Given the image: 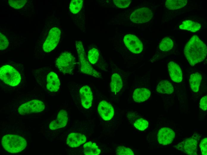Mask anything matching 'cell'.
I'll list each match as a JSON object with an SVG mask.
<instances>
[{"instance_id": "1", "label": "cell", "mask_w": 207, "mask_h": 155, "mask_svg": "<svg viewBox=\"0 0 207 155\" xmlns=\"http://www.w3.org/2000/svg\"><path fill=\"white\" fill-rule=\"evenodd\" d=\"M184 52L190 65L193 66L205 59L207 47L197 36L194 35L186 44Z\"/></svg>"}, {"instance_id": "2", "label": "cell", "mask_w": 207, "mask_h": 155, "mask_svg": "<svg viewBox=\"0 0 207 155\" xmlns=\"http://www.w3.org/2000/svg\"><path fill=\"white\" fill-rule=\"evenodd\" d=\"M1 144L4 149L11 153H16L23 150L26 147L25 139L19 136L8 134L4 136L1 139Z\"/></svg>"}, {"instance_id": "3", "label": "cell", "mask_w": 207, "mask_h": 155, "mask_svg": "<svg viewBox=\"0 0 207 155\" xmlns=\"http://www.w3.org/2000/svg\"><path fill=\"white\" fill-rule=\"evenodd\" d=\"M76 46L81 72L84 74L95 77H100L101 76V73L95 70L91 66L87 59L84 48L81 41H76Z\"/></svg>"}, {"instance_id": "4", "label": "cell", "mask_w": 207, "mask_h": 155, "mask_svg": "<svg viewBox=\"0 0 207 155\" xmlns=\"http://www.w3.org/2000/svg\"><path fill=\"white\" fill-rule=\"evenodd\" d=\"M1 80L6 84L15 86L21 82V77L20 74L15 68L9 65H5L0 69Z\"/></svg>"}, {"instance_id": "5", "label": "cell", "mask_w": 207, "mask_h": 155, "mask_svg": "<svg viewBox=\"0 0 207 155\" xmlns=\"http://www.w3.org/2000/svg\"><path fill=\"white\" fill-rule=\"evenodd\" d=\"M75 63V58L71 53L65 52L57 58L56 65L61 72L64 74H71L73 72Z\"/></svg>"}, {"instance_id": "6", "label": "cell", "mask_w": 207, "mask_h": 155, "mask_svg": "<svg viewBox=\"0 0 207 155\" xmlns=\"http://www.w3.org/2000/svg\"><path fill=\"white\" fill-rule=\"evenodd\" d=\"M200 136L199 134H194L174 146L175 148L188 155H197L198 143Z\"/></svg>"}, {"instance_id": "7", "label": "cell", "mask_w": 207, "mask_h": 155, "mask_svg": "<svg viewBox=\"0 0 207 155\" xmlns=\"http://www.w3.org/2000/svg\"><path fill=\"white\" fill-rule=\"evenodd\" d=\"M45 105L41 101L33 100L24 103L18 108V111L20 115L40 112L45 108Z\"/></svg>"}, {"instance_id": "8", "label": "cell", "mask_w": 207, "mask_h": 155, "mask_svg": "<svg viewBox=\"0 0 207 155\" xmlns=\"http://www.w3.org/2000/svg\"><path fill=\"white\" fill-rule=\"evenodd\" d=\"M61 33L60 30L56 27L50 30L43 46V49L45 52H50L56 47L59 41Z\"/></svg>"}, {"instance_id": "9", "label": "cell", "mask_w": 207, "mask_h": 155, "mask_svg": "<svg viewBox=\"0 0 207 155\" xmlns=\"http://www.w3.org/2000/svg\"><path fill=\"white\" fill-rule=\"evenodd\" d=\"M153 13L152 11L147 7L137 9L133 12L130 16V20L136 23H143L151 19Z\"/></svg>"}, {"instance_id": "10", "label": "cell", "mask_w": 207, "mask_h": 155, "mask_svg": "<svg viewBox=\"0 0 207 155\" xmlns=\"http://www.w3.org/2000/svg\"><path fill=\"white\" fill-rule=\"evenodd\" d=\"M123 40L126 46L132 52L137 54L142 51V44L136 36L132 34H127L124 36Z\"/></svg>"}, {"instance_id": "11", "label": "cell", "mask_w": 207, "mask_h": 155, "mask_svg": "<svg viewBox=\"0 0 207 155\" xmlns=\"http://www.w3.org/2000/svg\"><path fill=\"white\" fill-rule=\"evenodd\" d=\"M175 133L171 128L167 127L161 128L157 135L158 142L162 145H167L172 143L175 137Z\"/></svg>"}, {"instance_id": "12", "label": "cell", "mask_w": 207, "mask_h": 155, "mask_svg": "<svg viewBox=\"0 0 207 155\" xmlns=\"http://www.w3.org/2000/svg\"><path fill=\"white\" fill-rule=\"evenodd\" d=\"M79 94L82 106L86 109L92 106L93 97L90 87L87 85L82 86L79 90Z\"/></svg>"}, {"instance_id": "13", "label": "cell", "mask_w": 207, "mask_h": 155, "mask_svg": "<svg viewBox=\"0 0 207 155\" xmlns=\"http://www.w3.org/2000/svg\"><path fill=\"white\" fill-rule=\"evenodd\" d=\"M98 111L101 117L106 121L111 119L114 114V110L112 106L105 100H102L99 103Z\"/></svg>"}, {"instance_id": "14", "label": "cell", "mask_w": 207, "mask_h": 155, "mask_svg": "<svg viewBox=\"0 0 207 155\" xmlns=\"http://www.w3.org/2000/svg\"><path fill=\"white\" fill-rule=\"evenodd\" d=\"M68 120V114L66 111L62 109L59 112L56 119L50 124L49 128L54 130L63 128L66 125Z\"/></svg>"}, {"instance_id": "15", "label": "cell", "mask_w": 207, "mask_h": 155, "mask_svg": "<svg viewBox=\"0 0 207 155\" xmlns=\"http://www.w3.org/2000/svg\"><path fill=\"white\" fill-rule=\"evenodd\" d=\"M87 138L84 134L80 133H71L69 134L66 141L67 144L71 148H76L84 143Z\"/></svg>"}, {"instance_id": "16", "label": "cell", "mask_w": 207, "mask_h": 155, "mask_svg": "<svg viewBox=\"0 0 207 155\" xmlns=\"http://www.w3.org/2000/svg\"><path fill=\"white\" fill-rule=\"evenodd\" d=\"M46 87L51 92L58 91L60 86V82L57 75L54 72H50L46 77Z\"/></svg>"}, {"instance_id": "17", "label": "cell", "mask_w": 207, "mask_h": 155, "mask_svg": "<svg viewBox=\"0 0 207 155\" xmlns=\"http://www.w3.org/2000/svg\"><path fill=\"white\" fill-rule=\"evenodd\" d=\"M168 67L172 80L176 83L181 82L183 79L182 73L179 66L175 62L171 61L168 63Z\"/></svg>"}, {"instance_id": "18", "label": "cell", "mask_w": 207, "mask_h": 155, "mask_svg": "<svg viewBox=\"0 0 207 155\" xmlns=\"http://www.w3.org/2000/svg\"><path fill=\"white\" fill-rule=\"evenodd\" d=\"M150 95L151 92L148 89L143 88H138L134 91L133 98L136 102L140 103L147 100Z\"/></svg>"}, {"instance_id": "19", "label": "cell", "mask_w": 207, "mask_h": 155, "mask_svg": "<svg viewBox=\"0 0 207 155\" xmlns=\"http://www.w3.org/2000/svg\"><path fill=\"white\" fill-rule=\"evenodd\" d=\"M123 81L121 77L117 73L113 74L111 78L110 88L111 91L117 93L120 91L123 86Z\"/></svg>"}, {"instance_id": "20", "label": "cell", "mask_w": 207, "mask_h": 155, "mask_svg": "<svg viewBox=\"0 0 207 155\" xmlns=\"http://www.w3.org/2000/svg\"><path fill=\"white\" fill-rule=\"evenodd\" d=\"M174 87L172 84L166 80L160 81L157 85L156 91L159 93L170 94L174 92Z\"/></svg>"}, {"instance_id": "21", "label": "cell", "mask_w": 207, "mask_h": 155, "mask_svg": "<svg viewBox=\"0 0 207 155\" xmlns=\"http://www.w3.org/2000/svg\"><path fill=\"white\" fill-rule=\"evenodd\" d=\"M201 27L200 24L197 22L190 20H186L182 22L179 26V28L181 30L195 32L200 30Z\"/></svg>"}, {"instance_id": "22", "label": "cell", "mask_w": 207, "mask_h": 155, "mask_svg": "<svg viewBox=\"0 0 207 155\" xmlns=\"http://www.w3.org/2000/svg\"><path fill=\"white\" fill-rule=\"evenodd\" d=\"M202 79V75L198 72L193 73L191 75L189 83L190 87L193 92H197L198 91Z\"/></svg>"}, {"instance_id": "23", "label": "cell", "mask_w": 207, "mask_h": 155, "mask_svg": "<svg viewBox=\"0 0 207 155\" xmlns=\"http://www.w3.org/2000/svg\"><path fill=\"white\" fill-rule=\"evenodd\" d=\"M84 154L86 155H98L101 151L96 144L90 141L86 142L83 145Z\"/></svg>"}, {"instance_id": "24", "label": "cell", "mask_w": 207, "mask_h": 155, "mask_svg": "<svg viewBox=\"0 0 207 155\" xmlns=\"http://www.w3.org/2000/svg\"><path fill=\"white\" fill-rule=\"evenodd\" d=\"M187 2V0H167L165 5L168 9L174 10L183 7L186 5Z\"/></svg>"}, {"instance_id": "25", "label": "cell", "mask_w": 207, "mask_h": 155, "mask_svg": "<svg viewBox=\"0 0 207 155\" xmlns=\"http://www.w3.org/2000/svg\"><path fill=\"white\" fill-rule=\"evenodd\" d=\"M174 43L172 39L166 37L163 38L159 45L160 49L162 51L167 52L171 50L173 48Z\"/></svg>"}, {"instance_id": "26", "label": "cell", "mask_w": 207, "mask_h": 155, "mask_svg": "<svg viewBox=\"0 0 207 155\" xmlns=\"http://www.w3.org/2000/svg\"><path fill=\"white\" fill-rule=\"evenodd\" d=\"M83 2L82 0H72L69 6L70 12L73 14H76L79 13L81 9Z\"/></svg>"}, {"instance_id": "27", "label": "cell", "mask_w": 207, "mask_h": 155, "mask_svg": "<svg viewBox=\"0 0 207 155\" xmlns=\"http://www.w3.org/2000/svg\"><path fill=\"white\" fill-rule=\"evenodd\" d=\"M99 53L98 50L93 48L90 49L88 52V58L90 63L94 64L96 63L98 59Z\"/></svg>"}, {"instance_id": "28", "label": "cell", "mask_w": 207, "mask_h": 155, "mask_svg": "<svg viewBox=\"0 0 207 155\" xmlns=\"http://www.w3.org/2000/svg\"><path fill=\"white\" fill-rule=\"evenodd\" d=\"M134 125L135 127L138 130L143 131L148 128V122L145 119L139 118L134 122Z\"/></svg>"}, {"instance_id": "29", "label": "cell", "mask_w": 207, "mask_h": 155, "mask_svg": "<svg viewBox=\"0 0 207 155\" xmlns=\"http://www.w3.org/2000/svg\"><path fill=\"white\" fill-rule=\"evenodd\" d=\"M116 153L117 155H133L134 153L130 148L124 146H119L116 150Z\"/></svg>"}, {"instance_id": "30", "label": "cell", "mask_w": 207, "mask_h": 155, "mask_svg": "<svg viewBox=\"0 0 207 155\" xmlns=\"http://www.w3.org/2000/svg\"><path fill=\"white\" fill-rule=\"evenodd\" d=\"M26 0H10L8 1L9 4L15 9L22 8L27 2Z\"/></svg>"}, {"instance_id": "31", "label": "cell", "mask_w": 207, "mask_h": 155, "mask_svg": "<svg viewBox=\"0 0 207 155\" xmlns=\"http://www.w3.org/2000/svg\"><path fill=\"white\" fill-rule=\"evenodd\" d=\"M131 1L129 0H114L113 2L115 5L120 8H125L129 6Z\"/></svg>"}, {"instance_id": "32", "label": "cell", "mask_w": 207, "mask_h": 155, "mask_svg": "<svg viewBox=\"0 0 207 155\" xmlns=\"http://www.w3.org/2000/svg\"><path fill=\"white\" fill-rule=\"evenodd\" d=\"M0 49L3 50L8 46L9 42L6 37L1 33H0Z\"/></svg>"}, {"instance_id": "33", "label": "cell", "mask_w": 207, "mask_h": 155, "mask_svg": "<svg viewBox=\"0 0 207 155\" xmlns=\"http://www.w3.org/2000/svg\"><path fill=\"white\" fill-rule=\"evenodd\" d=\"M199 147L202 154L203 155H207V138L206 137L202 140L200 143Z\"/></svg>"}, {"instance_id": "34", "label": "cell", "mask_w": 207, "mask_h": 155, "mask_svg": "<svg viewBox=\"0 0 207 155\" xmlns=\"http://www.w3.org/2000/svg\"><path fill=\"white\" fill-rule=\"evenodd\" d=\"M207 95H206L202 98L200 100V108L203 111H206L207 107Z\"/></svg>"}]
</instances>
